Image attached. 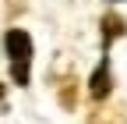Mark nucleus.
I'll return each mask as SVG.
<instances>
[{
  "label": "nucleus",
  "mask_w": 127,
  "mask_h": 124,
  "mask_svg": "<svg viewBox=\"0 0 127 124\" xmlns=\"http://www.w3.org/2000/svg\"><path fill=\"white\" fill-rule=\"evenodd\" d=\"M124 32H127V21L120 18V14H113V11H109L106 18H102V50H106L109 43H117Z\"/></svg>",
  "instance_id": "7ed1b4c3"
},
{
  "label": "nucleus",
  "mask_w": 127,
  "mask_h": 124,
  "mask_svg": "<svg viewBox=\"0 0 127 124\" xmlns=\"http://www.w3.org/2000/svg\"><path fill=\"white\" fill-rule=\"evenodd\" d=\"M88 92H92V99H106V96H109V60H106V57L95 64L92 82H88Z\"/></svg>",
  "instance_id": "f03ea898"
},
{
  "label": "nucleus",
  "mask_w": 127,
  "mask_h": 124,
  "mask_svg": "<svg viewBox=\"0 0 127 124\" xmlns=\"http://www.w3.org/2000/svg\"><path fill=\"white\" fill-rule=\"evenodd\" d=\"M4 50L11 57V78L18 85H28L32 82V36L25 28H11L4 36Z\"/></svg>",
  "instance_id": "f257e3e1"
},
{
  "label": "nucleus",
  "mask_w": 127,
  "mask_h": 124,
  "mask_svg": "<svg viewBox=\"0 0 127 124\" xmlns=\"http://www.w3.org/2000/svg\"><path fill=\"white\" fill-rule=\"evenodd\" d=\"M0 106H4V85H0Z\"/></svg>",
  "instance_id": "20e7f679"
},
{
  "label": "nucleus",
  "mask_w": 127,
  "mask_h": 124,
  "mask_svg": "<svg viewBox=\"0 0 127 124\" xmlns=\"http://www.w3.org/2000/svg\"><path fill=\"white\" fill-rule=\"evenodd\" d=\"M113 4H120V0H113Z\"/></svg>",
  "instance_id": "39448f33"
}]
</instances>
